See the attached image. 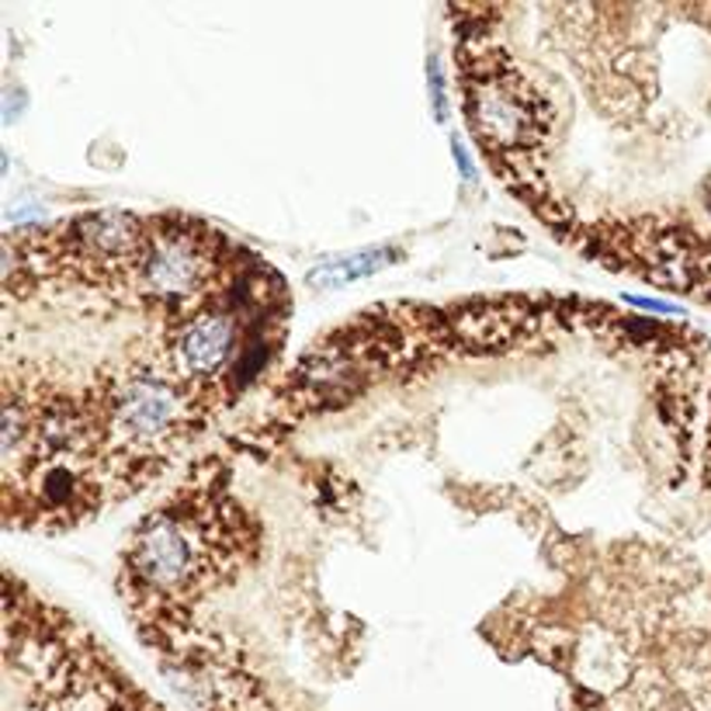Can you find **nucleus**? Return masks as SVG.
I'll return each instance as SVG.
<instances>
[{
    "mask_svg": "<svg viewBox=\"0 0 711 711\" xmlns=\"http://www.w3.org/2000/svg\"><path fill=\"white\" fill-rule=\"evenodd\" d=\"M87 407L108 482L132 486L167 465L209 410L167 368L160 351L119 365Z\"/></svg>",
    "mask_w": 711,
    "mask_h": 711,
    "instance_id": "obj_1",
    "label": "nucleus"
},
{
    "mask_svg": "<svg viewBox=\"0 0 711 711\" xmlns=\"http://www.w3.org/2000/svg\"><path fill=\"white\" fill-rule=\"evenodd\" d=\"M236 535L219 507L174 500L136 527L125 563L132 584L153 601H188L230 573Z\"/></svg>",
    "mask_w": 711,
    "mask_h": 711,
    "instance_id": "obj_2",
    "label": "nucleus"
},
{
    "mask_svg": "<svg viewBox=\"0 0 711 711\" xmlns=\"http://www.w3.org/2000/svg\"><path fill=\"white\" fill-rule=\"evenodd\" d=\"M226 243L198 219H157L146 222V240L129 275L125 296H132L167 326L198 309L219 302L226 285Z\"/></svg>",
    "mask_w": 711,
    "mask_h": 711,
    "instance_id": "obj_3",
    "label": "nucleus"
},
{
    "mask_svg": "<svg viewBox=\"0 0 711 711\" xmlns=\"http://www.w3.org/2000/svg\"><path fill=\"white\" fill-rule=\"evenodd\" d=\"M465 119L490 153L497 174H531L552 125V108L514 63L500 56L462 63Z\"/></svg>",
    "mask_w": 711,
    "mask_h": 711,
    "instance_id": "obj_4",
    "label": "nucleus"
},
{
    "mask_svg": "<svg viewBox=\"0 0 711 711\" xmlns=\"http://www.w3.org/2000/svg\"><path fill=\"white\" fill-rule=\"evenodd\" d=\"M240 351V320L230 305H205L198 313L167 326L160 354L167 368L181 379L205 407L219 399L222 379Z\"/></svg>",
    "mask_w": 711,
    "mask_h": 711,
    "instance_id": "obj_5",
    "label": "nucleus"
}]
</instances>
